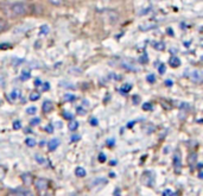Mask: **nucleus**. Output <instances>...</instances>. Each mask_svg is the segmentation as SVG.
Here are the masks:
<instances>
[{
	"instance_id": "49530a36",
	"label": "nucleus",
	"mask_w": 203,
	"mask_h": 196,
	"mask_svg": "<svg viewBox=\"0 0 203 196\" xmlns=\"http://www.w3.org/2000/svg\"><path fill=\"white\" fill-rule=\"evenodd\" d=\"M78 139H80V137H78V136H74V137L71 138V141H77Z\"/></svg>"
},
{
	"instance_id": "393cba45",
	"label": "nucleus",
	"mask_w": 203,
	"mask_h": 196,
	"mask_svg": "<svg viewBox=\"0 0 203 196\" xmlns=\"http://www.w3.org/2000/svg\"><path fill=\"white\" fill-rule=\"evenodd\" d=\"M22 128V123L19 120L13 121V130H20Z\"/></svg>"
},
{
	"instance_id": "37998d69",
	"label": "nucleus",
	"mask_w": 203,
	"mask_h": 196,
	"mask_svg": "<svg viewBox=\"0 0 203 196\" xmlns=\"http://www.w3.org/2000/svg\"><path fill=\"white\" fill-rule=\"evenodd\" d=\"M107 145H109V146H112V145H114V139H111V140H107Z\"/></svg>"
},
{
	"instance_id": "f3484780",
	"label": "nucleus",
	"mask_w": 203,
	"mask_h": 196,
	"mask_svg": "<svg viewBox=\"0 0 203 196\" xmlns=\"http://www.w3.org/2000/svg\"><path fill=\"white\" fill-rule=\"evenodd\" d=\"M153 46H154L156 50H159V51H163V50L165 49V44H164L163 42H156V43L153 44Z\"/></svg>"
},
{
	"instance_id": "a211bd4d",
	"label": "nucleus",
	"mask_w": 203,
	"mask_h": 196,
	"mask_svg": "<svg viewBox=\"0 0 203 196\" xmlns=\"http://www.w3.org/2000/svg\"><path fill=\"white\" fill-rule=\"evenodd\" d=\"M19 95H20L19 89H13V90L11 92V94H10V99H11V100H16V99L19 98Z\"/></svg>"
},
{
	"instance_id": "c85d7f7f",
	"label": "nucleus",
	"mask_w": 203,
	"mask_h": 196,
	"mask_svg": "<svg viewBox=\"0 0 203 196\" xmlns=\"http://www.w3.org/2000/svg\"><path fill=\"white\" fill-rule=\"evenodd\" d=\"M143 110L144 111H152V105L150 102H146L143 105Z\"/></svg>"
},
{
	"instance_id": "dca6fc26",
	"label": "nucleus",
	"mask_w": 203,
	"mask_h": 196,
	"mask_svg": "<svg viewBox=\"0 0 203 196\" xmlns=\"http://www.w3.org/2000/svg\"><path fill=\"white\" fill-rule=\"evenodd\" d=\"M153 28H156V24H150V23H147V24H145V25H140V26H139V29H140L141 31L151 30V29H153Z\"/></svg>"
},
{
	"instance_id": "2eb2a0df",
	"label": "nucleus",
	"mask_w": 203,
	"mask_h": 196,
	"mask_svg": "<svg viewBox=\"0 0 203 196\" xmlns=\"http://www.w3.org/2000/svg\"><path fill=\"white\" fill-rule=\"evenodd\" d=\"M6 29H7V22L4 18L0 17V33L4 32Z\"/></svg>"
},
{
	"instance_id": "9d476101",
	"label": "nucleus",
	"mask_w": 203,
	"mask_h": 196,
	"mask_svg": "<svg viewBox=\"0 0 203 196\" xmlns=\"http://www.w3.org/2000/svg\"><path fill=\"white\" fill-rule=\"evenodd\" d=\"M59 139H57V138H53V139H51L50 141H49V150L50 151H53V150H56L57 148V146L59 145Z\"/></svg>"
},
{
	"instance_id": "423d86ee",
	"label": "nucleus",
	"mask_w": 203,
	"mask_h": 196,
	"mask_svg": "<svg viewBox=\"0 0 203 196\" xmlns=\"http://www.w3.org/2000/svg\"><path fill=\"white\" fill-rule=\"evenodd\" d=\"M173 166H175L176 172H179V171H181L182 163H181V154H179V151H176L175 156H173Z\"/></svg>"
},
{
	"instance_id": "412c9836",
	"label": "nucleus",
	"mask_w": 203,
	"mask_h": 196,
	"mask_svg": "<svg viewBox=\"0 0 203 196\" xmlns=\"http://www.w3.org/2000/svg\"><path fill=\"white\" fill-rule=\"evenodd\" d=\"M39 93L38 92H32L31 94H30V100L31 101H37L38 99H39Z\"/></svg>"
},
{
	"instance_id": "c756f323",
	"label": "nucleus",
	"mask_w": 203,
	"mask_h": 196,
	"mask_svg": "<svg viewBox=\"0 0 203 196\" xmlns=\"http://www.w3.org/2000/svg\"><path fill=\"white\" fill-rule=\"evenodd\" d=\"M5 175H6V169L3 168V166H0V180H4Z\"/></svg>"
},
{
	"instance_id": "a878e982",
	"label": "nucleus",
	"mask_w": 203,
	"mask_h": 196,
	"mask_svg": "<svg viewBox=\"0 0 203 196\" xmlns=\"http://www.w3.org/2000/svg\"><path fill=\"white\" fill-rule=\"evenodd\" d=\"M139 62L141 63V64H145V63H147L148 62V57H147V55H143V56H140L139 57Z\"/></svg>"
},
{
	"instance_id": "b1692460",
	"label": "nucleus",
	"mask_w": 203,
	"mask_h": 196,
	"mask_svg": "<svg viewBox=\"0 0 203 196\" xmlns=\"http://www.w3.org/2000/svg\"><path fill=\"white\" fill-rule=\"evenodd\" d=\"M48 32H49V26L48 25H43L42 28H40V31H39L40 35H46Z\"/></svg>"
},
{
	"instance_id": "4c0bfd02",
	"label": "nucleus",
	"mask_w": 203,
	"mask_h": 196,
	"mask_svg": "<svg viewBox=\"0 0 203 196\" xmlns=\"http://www.w3.org/2000/svg\"><path fill=\"white\" fill-rule=\"evenodd\" d=\"M99 160L101 162V163H103V162H106V156L103 153H100L99 154Z\"/></svg>"
},
{
	"instance_id": "09e8293b",
	"label": "nucleus",
	"mask_w": 203,
	"mask_h": 196,
	"mask_svg": "<svg viewBox=\"0 0 203 196\" xmlns=\"http://www.w3.org/2000/svg\"><path fill=\"white\" fill-rule=\"evenodd\" d=\"M119 194H120V190L119 189H115V191H114V196H119Z\"/></svg>"
},
{
	"instance_id": "aec40b11",
	"label": "nucleus",
	"mask_w": 203,
	"mask_h": 196,
	"mask_svg": "<svg viewBox=\"0 0 203 196\" xmlns=\"http://www.w3.org/2000/svg\"><path fill=\"white\" fill-rule=\"evenodd\" d=\"M25 143H26V145L30 146V147H33V146H35V145L37 144V143H36V140L33 139V138H28V139L25 140Z\"/></svg>"
},
{
	"instance_id": "4468645a",
	"label": "nucleus",
	"mask_w": 203,
	"mask_h": 196,
	"mask_svg": "<svg viewBox=\"0 0 203 196\" xmlns=\"http://www.w3.org/2000/svg\"><path fill=\"white\" fill-rule=\"evenodd\" d=\"M75 175L77 177H84L86 176V170L83 168L78 166V168H76V170H75Z\"/></svg>"
},
{
	"instance_id": "ddd939ff",
	"label": "nucleus",
	"mask_w": 203,
	"mask_h": 196,
	"mask_svg": "<svg viewBox=\"0 0 203 196\" xmlns=\"http://www.w3.org/2000/svg\"><path fill=\"white\" fill-rule=\"evenodd\" d=\"M68 127H69V130L70 131H76L77 130V128H78V123H77V121L76 120H70L69 121V125H68Z\"/></svg>"
},
{
	"instance_id": "de8ad7c7",
	"label": "nucleus",
	"mask_w": 203,
	"mask_h": 196,
	"mask_svg": "<svg viewBox=\"0 0 203 196\" xmlns=\"http://www.w3.org/2000/svg\"><path fill=\"white\" fill-rule=\"evenodd\" d=\"M40 84H42V82H40V80H36V81H35V86H37V87H38V86H40Z\"/></svg>"
},
{
	"instance_id": "f03ea898",
	"label": "nucleus",
	"mask_w": 203,
	"mask_h": 196,
	"mask_svg": "<svg viewBox=\"0 0 203 196\" xmlns=\"http://www.w3.org/2000/svg\"><path fill=\"white\" fill-rule=\"evenodd\" d=\"M117 63L124 69L127 70H131V71H137V67L133 63V61L131 59H127V58H117Z\"/></svg>"
},
{
	"instance_id": "e433bc0d",
	"label": "nucleus",
	"mask_w": 203,
	"mask_h": 196,
	"mask_svg": "<svg viewBox=\"0 0 203 196\" xmlns=\"http://www.w3.org/2000/svg\"><path fill=\"white\" fill-rule=\"evenodd\" d=\"M163 196H173V193L170 190V189H166V190H164V193H163Z\"/></svg>"
},
{
	"instance_id": "f8f14e48",
	"label": "nucleus",
	"mask_w": 203,
	"mask_h": 196,
	"mask_svg": "<svg viewBox=\"0 0 203 196\" xmlns=\"http://www.w3.org/2000/svg\"><path fill=\"white\" fill-rule=\"evenodd\" d=\"M22 180H23V182H24L26 185H29V184L32 183V177H31L30 174H24V175H22Z\"/></svg>"
},
{
	"instance_id": "ea45409f",
	"label": "nucleus",
	"mask_w": 203,
	"mask_h": 196,
	"mask_svg": "<svg viewBox=\"0 0 203 196\" xmlns=\"http://www.w3.org/2000/svg\"><path fill=\"white\" fill-rule=\"evenodd\" d=\"M90 124H92L93 126H96V125H98V119H95V118H93V119L90 120Z\"/></svg>"
},
{
	"instance_id": "f257e3e1",
	"label": "nucleus",
	"mask_w": 203,
	"mask_h": 196,
	"mask_svg": "<svg viewBox=\"0 0 203 196\" xmlns=\"http://www.w3.org/2000/svg\"><path fill=\"white\" fill-rule=\"evenodd\" d=\"M29 5L26 3H22V1H18V3H13L10 5H6L5 7L3 9V12L5 13L9 18H18V17H23L25 15L29 13Z\"/></svg>"
},
{
	"instance_id": "7ed1b4c3",
	"label": "nucleus",
	"mask_w": 203,
	"mask_h": 196,
	"mask_svg": "<svg viewBox=\"0 0 203 196\" xmlns=\"http://www.w3.org/2000/svg\"><path fill=\"white\" fill-rule=\"evenodd\" d=\"M35 185H36L37 191L39 194L44 195L46 193V190L49 189V181L46 178H37L35 182Z\"/></svg>"
},
{
	"instance_id": "f704fd0d",
	"label": "nucleus",
	"mask_w": 203,
	"mask_h": 196,
	"mask_svg": "<svg viewBox=\"0 0 203 196\" xmlns=\"http://www.w3.org/2000/svg\"><path fill=\"white\" fill-rule=\"evenodd\" d=\"M165 70H166V68H165V65H164V64H160V65L158 67V71H159V74H164Z\"/></svg>"
},
{
	"instance_id": "79ce46f5",
	"label": "nucleus",
	"mask_w": 203,
	"mask_h": 196,
	"mask_svg": "<svg viewBox=\"0 0 203 196\" xmlns=\"http://www.w3.org/2000/svg\"><path fill=\"white\" fill-rule=\"evenodd\" d=\"M49 88H50L49 83H48V82H45V83H44V86H43V90H48Z\"/></svg>"
},
{
	"instance_id": "0eeeda50",
	"label": "nucleus",
	"mask_w": 203,
	"mask_h": 196,
	"mask_svg": "<svg viewBox=\"0 0 203 196\" xmlns=\"http://www.w3.org/2000/svg\"><path fill=\"white\" fill-rule=\"evenodd\" d=\"M190 79H191L192 82H195V83H200L201 81H202V73H201L200 70H194V71H191V74H190Z\"/></svg>"
},
{
	"instance_id": "5701e85b",
	"label": "nucleus",
	"mask_w": 203,
	"mask_h": 196,
	"mask_svg": "<svg viewBox=\"0 0 203 196\" xmlns=\"http://www.w3.org/2000/svg\"><path fill=\"white\" fill-rule=\"evenodd\" d=\"M63 99H64V101H68V102H70V101H74V100H75V95H74V94H65Z\"/></svg>"
},
{
	"instance_id": "20e7f679",
	"label": "nucleus",
	"mask_w": 203,
	"mask_h": 196,
	"mask_svg": "<svg viewBox=\"0 0 203 196\" xmlns=\"http://www.w3.org/2000/svg\"><path fill=\"white\" fill-rule=\"evenodd\" d=\"M153 181H154V177L151 171H146L143 174V176H141V183L146 187H151Z\"/></svg>"
},
{
	"instance_id": "9b49d317",
	"label": "nucleus",
	"mask_w": 203,
	"mask_h": 196,
	"mask_svg": "<svg viewBox=\"0 0 203 196\" xmlns=\"http://www.w3.org/2000/svg\"><path fill=\"white\" fill-rule=\"evenodd\" d=\"M52 102L51 101H44L43 105H42V108H43V112L44 113H49L52 111Z\"/></svg>"
},
{
	"instance_id": "cd10ccee",
	"label": "nucleus",
	"mask_w": 203,
	"mask_h": 196,
	"mask_svg": "<svg viewBox=\"0 0 203 196\" xmlns=\"http://www.w3.org/2000/svg\"><path fill=\"white\" fill-rule=\"evenodd\" d=\"M49 1L52 4V5H56V6H59V5H63L64 0H49Z\"/></svg>"
},
{
	"instance_id": "2f4dec72",
	"label": "nucleus",
	"mask_w": 203,
	"mask_h": 196,
	"mask_svg": "<svg viewBox=\"0 0 203 196\" xmlns=\"http://www.w3.org/2000/svg\"><path fill=\"white\" fill-rule=\"evenodd\" d=\"M37 112V108L36 107H29L28 110H26V113L28 114H35Z\"/></svg>"
},
{
	"instance_id": "4be33fe9",
	"label": "nucleus",
	"mask_w": 203,
	"mask_h": 196,
	"mask_svg": "<svg viewBox=\"0 0 203 196\" xmlns=\"http://www.w3.org/2000/svg\"><path fill=\"white\" fill-rule=\"evenodd\" d=\"M31 77V74L29 71H23L22 73V76H20V80L22 81H26V80H29Z\"/></svg>"
},
{
	"instance_id": "72a5a7b5",
	"label": "nucleus",
	"mask_w": 203,
	"mask_h": 196,
	"mask_svg": "<svg viewBox=\"0 0 203 196\" xmlns=\"http://www.w3.org/2000/svg\"><path fill=\"white\" fill-rule=\"evenodd\" d=\"M146 80H147V81H148V82H150V83H153L154 81H156V76H154V75H152V74H151V75H148V76L146 77Z\"/></svg>"
},
{
	"instance_id": "8fccbe9b",
	"label": "nucleus",
	"mask_w": 203,
	"mask_h": 196,
	"mask_svg": "<svg viewBox=\"0 0 203 196\" xmlns=\"http://www.w3.org/2000/svg\"><path fill=\"white\" fill-rule=\"evenodd\" d=\"M197 168H198V170L201 171V170H202V163H198V165H197Z\"/></svg>"
},
{
	"instance_id": "c03bdc74",
	"label": "nucleus",
	"mask_w": 203,
	"mask_h": 196,
	"mask_svg": "<svg viewBox=\"0 0 203 196\" xmlns=\"http://www.w3.org/2000/svg\"><path fill=\"white\" fill-rule=\"evenodd\" d=\"M165 84H166V86H169V87H171V86H172V81L166 80V81H165Z\"/></svg>"
},
{
	"instance_id": "7c9ffc66",
	"label": "nucleus",
	"mask_w": 203,
	"mask_h": 196,
	"mask_svg": "<svg viewBox=\"0 0 203 196\" xmlns=\"http://www.w3.org/2000/svg\"><path fill=\"white\" fill-rule=\"evenodd\" d=\"M40 123V119L39 118H35V119H32L31 121H30V125L31 126H36V125H38Z\"/></svg>"
},
{
	"instance_id": "58836bf2",
	"label": "nucleus",
	"mask_w": 203,
	"mask_h": 196,
	"mask_svg": "<svg viewBox=\"0 0 203 196\" xmlns=\"http://www.w3.org/2000/svg\"><path fill=\"white\" fill-rule=\"evenodd\" d=\"M45 131L48 132V133H52V132H53V127H52L51 125H48V126L45 127Z\"/></svg>"
},
{
	"instance_id": "a18cd8bd",
	"label": "nucleus",
	"mask_w": 203,
	"mask_h": 196,
	"mask_svg": "<svg viewBox=\"0 0 203 196\" xmlns=\"http://www.w3.org/2000/svg\"><path fill=\"white\" fill-rule=\"evenodd\" d=\"M133 102L134 104H138L139 102V96H133Z\"/></svg>"
},
{
	"instance_id": "a19ab883",
	"label": "nucleus",
	"mask_w": 203,
	"mask_h": 196,
	"mask_svg": "<svg viewBox=\"0 0 203 196\" xmlns=\"http://www.w3.org/2000/svg\"><path fill=\"white\" fill-rule=\"evenodd\" d=\"M10 44H0V49H7V48H10Z\"/></svg>"
},
{
	"instance_id": "6e6552de",
	"label": "nucleus",
	"mask_w": 203,
	"mask_h": 196,
	"mask_svg": "<svg viewBox=\"0 0 203 196\" xmlns=\"http://www.w3.org/2000/svg\"><path fill=\"white\" fill-rule=\"evenodd\" d=\"M197 162V153L196 152H191L190 154H189V157H188V163H189V165H190V168H191V170L195 168V163Z\"/></svg>"
},
{
	"instance_id": "c9c22d12",
	"label": "nucleus",
	"mask_w": 203,
	"mask_h": 196,
	"mask_svg": "<svg viewBox=\"0 0 203 196\" xmlns=\"http://www.w3.org/2000/svg\"><path fill=\"white\" fill-rule=\"evenodd\" d=\"M63 117L65 119H68V120H72V115L70 113H68V112H63Z\"/></svg>"
},
{
	"instance_id": "6ab92c4d",
	"label": "nucleus",
	"mask_w": 203,
	"mask_h": 196,
	"mask_svg": "<svg viewBox=\"0 0 203 196\" xmlns=\"http://www.w3.org/2000/svg\"><path fill=\"white\" fill-rule=\"evenodd\" d=\"M131 88H132V86L128 84V83H126V84H124V86L120 88V92L123 93V94H126V93H128V92L131 90Z\"/></svg>"
},
{
	"instance_id": "1a4fd4ad",
	"label": "nucleus",
	"mask_w": 203,
	"mask_h": 196,
	"mask_svg": "<svg viewBox=\"0 0 203 196\" xmlns=\"http://www.w3.org/2000/svg\"><path fill=\"white\" fill-rule=\"evenodd\" d=\"M169 64H170L172 68H177V67L181 65V61H179L178 57L172 56V57H170V59H169Z\"/></svg>"
},
{
	"instance_id": "39448f33",
	"label": "nucleus",
	"mask_w": 203,
	"mask_h": 196,
	"mask_svg": "<svg viewBox=\"0 0 203 196\" xmlns=\"http://www.w3.org/2000/svg\"><path fill=\"white\" fill-rule=\"evenodd\" d=\"M9 196H33L32 193L26 188H18L10 193Z\"/></svg>"
},
{
	"instance_id": "473e14b6",
	"label": "nucleus",
	"mask_w": 203,
	"mask_h": 196,
	"mask_svg": "<svg viewBox=\"0 0 203 196\" xmlns=\"http://www.w3.org/2000/svg\"><path fill=\"white\" fill-rule=\"evenodd\" d=\"M76 111H77V114H80V115H86V113H87L82 107H77V108H76Z\"/></svg>"
},
{
	"instance_id": "bb28decb",
	"label": "nucleus",
	"mask_w": 203,
	"mask_h": 196,
	"mask_svg": "<svg viewBox=\"0 0 203 196\" xmlns=\"http://www.w3.org/2000/svg\"><path fill=\"white\" fill-rule=\"evenodd\" d=\"M35 159H36L37 163H39V164H43L44 162H45V159L43 158V156H40V154H36V156H35Z\"/></svg>"
}]
</instances>
